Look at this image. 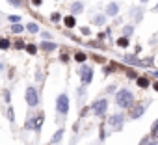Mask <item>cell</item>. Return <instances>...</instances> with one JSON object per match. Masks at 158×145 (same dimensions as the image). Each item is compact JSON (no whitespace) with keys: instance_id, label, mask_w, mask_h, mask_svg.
<instances>
[{"instance_id":"obj_1","label":"cell","mask_w":158,"mask_h":145,"mask_svg":"<svg viewBox=\"0 0 158 145\" xmlns=\"http://www.w3.org/2000/svg\"><path fill=\"white\" fill-rule=\"evenodd\" d=\"M134 102V93L130 89H119L115 93V104L119 108H128Z\"/></svg>"},{"instance_id":"obj_2","label":"cell","mask_w":158,"mask_h":145,"mask_svg":"<svg viewBox=\"0 0 158 145\" xmlns=\"http://www.w3.org/2000/svg\"><path fill=\"white\" fill-rule=\"evenodd\" d=\"M56 112L60 115H67L69 114V97L67 93H60L56 99Z\"/></svg>"},{"instance_id":"obj_3","label":"cell","mask_w":158,"mask_h":145,"mask_svg":"<svg viewBox=\"0 0 158 145\" xmlns=\"http://www.w3.org/2000/svg\"><path fill=\"white\" fill-rule=\"evenodd\" d=\"M26 104L30 108H35L39 104V95H37V89L34 86H28L26 88Z\"/></svg>"},{"instance_id":"obj_4","label":"cell","mask_w":158,"mask_h":145,"mask_svg":"<svg viewBox=\"0 0 158 145\" xmlns=\"http://www.w3.org/2000/svg\"><path fill=\"white\" fill-rule=\"evenodd\" d=\"M91 110H93V114H95L97 117H104V114H106V110H108V101H106V99H101V101L93 102V104H91Z\"/></svg>"},{"instance_id":"obj_5","label":"cell","mask_w":158,"mask_h":145,"mask_svg":"<svg viewBox=\"0 0 158 145\" xmlns=\"http://www.w3.org/2000/svg\"><path fill=\"white\" fill-rule=\"evenodd\" d=\"M78 75H80L82 86H88V84H91V80H93V69H91V67H88V65H84V67H80Z\"/></svg>"},{"instance_id":"obj_6","label":"cell","mask_w":158,"mask_h":145,"mask_svg":"<svg viewBox=\"0 0 158 145\" xmlns=\"http://www.w3.org/2000/svg\"><path fill=\"white\" fill-rule=\"evenodd\" d=\"M123 123H125V115H123V114H114V115L110 117V125H112V128H114L115 132H119V130L123 128Z\"/></svg>"},{"instance_id":"obj_7","label":"cell","mask_w":158,"mask_h":145,"mask_svg":"<svg viewBox=\"0 0 158 145\" xmlns=\"http://www.w3.org/2000/svg\"><path fill=\"white\" fill-rule=\"evenodd\" d=\"M43 119H45V115L43 114H39V115H35L34 119H28L26 121V128H30V130H39L41 128V125H43Z\"/></svg>"},{"instance_id":"obj_8","label":"cell","mask_w":158,"mask_h":145,"mask_svg":"<svg viewBox=\"0 0 158 145\" xmlns=\"http://www.w3.org/2000/svg\"><path fill=\"white\" fill-rule=\"evenodd\" d=\"M119 13V4L117 2H110L108 6H106V15L108 17H115Z\"/></svg>"},{"instance_id":"obj_9","label":"cell","mask_w":158,"mask_h":145,"mask_svg":"<svg viewBox=\"0 0 158 145\" xmlns=\"http://www.w3.org/2000/svg\"><path fill=\"white\" fill-rule=\"evenodd\" d=\"M143 114H145V106H143V104H139V106H134V108H132L130 117H132V119H139Z\"/></svg>"},{"instance_id":"obj_10","label":"cell","mask_w":158,"mask_h":145,"mask_svg":"<svg viewBox=\"0 0 158 145\" xmlns=\"http://www.w3.org/2000/svg\"><path fill=\"white\" fill-rule=\"evenodd\" d=\"M56 43H52V41H43L41 45H39V48L41 50H45V52H52V50H56Z\"/></svg>"},{"instance_id":"obj_11","label":"cell","mask_w":158,"mask_h":145,"mask_svg":"<svg viewBox=\"0 0 158 145\" xmlns=\"http://www.w3.org/2000/svg\"><path fill=\"white\" fill-rule=\"evenodd\" d=\"M71 11H73V15L82 13V11H84V4H82V2H73V6H71Z\"/></svg>"},{"instance_id":"obj_12","label":"cell","mask_w":158,"mask_h":145,"mask_svg":"<svg viewBox=\"0 0 158 145\" xmlns=\"http://www.w3.org/2000/svg\"><path fill=\"white\" fill-rule=\"evenodd\" d=\"M125 63H130V65H132V63H134V65H143L136 56H130V54H128V56H125Z\"/></svg>"},{"instance_id":"obj_13","label":"cell","mask_w":158,"mask_h":145,"mask_svg":"<svg viewBox=\"0 0 158 145\" xmlns=\"http://www.w3.org/2000/svg\"><path fill=\"white\" fill-rule=\"evenodd\" d=\"M63 23H65V26H67V28H73V26L76 24V19H74V15H69V17H65V19H63Z\"/></svg>"},{"instance_id":"obj_14","label":"cell","mask_w":158,"mask_h":145,"mask_svg":"<svg viewBox=\"0 0 158 145\" xmlns=\"http://www.w3.org/2000/svg\"><path fill=\"white\" fill-rule=\"evenodd\" d=\"M26 30H28L30 34H39V24H37V23H28Z\"/></svg>"},{"instance_id":"obj_15","label":"cell","mask_w":158,"mask_h":145,"mask_svg":"<svg viewBox=\"0 0 158 145\" xmlns=\"http://www.w3.org/2000/svg\"><path fill=\"white\" fill-rule=\"evenodd\" d=\"M63 138V128H60V130H56V134L50 138V143H58L60 139Z\"/></svg>"},{"instance_id":"obj_16","label":"cell","mask_w":158,"mask_h":145,"mask_svg":"<svg viewBox=\"0 0 158 145\" xmlns=\"http://www.w3.org/2000/svg\"><path fill=\"white\" fill-rule=\"evenodd\" d=\"M136 84H138L139 88H143V89H145V88H149V80H147L145 77H139V78L136 80Z\"/></svg>"},{"instance_id":"obj_17","label":"cell","mask_w":158,"mask_h":145,"mask_svg":"<svg viewBox=\"0 0 158 145\" xmlns=\"http://www.w3.org/2000/svg\"><path fill=\"white\" fill-rule=\"evenodd\" d=\"M86 58H88V56H86L84 52H76V54H74V60H76L78 63H84V61H86Z\"/></svg>"},{"instance_id":"obj_18","label":"cell","mask_w":158,"mask_h":145,"mask_svg":"<svg viewBox=\"0 0 158 145\" xmlns=\"http://www.w3.org/2000/svg\"><path fill=\"white\" fill-rule=\"evenodd\" d=\"M117 47L127 48V47H128V37H119V39H117Z\"/></svg>"},{"instance_id":"obj_19","label":"cell","mask_w":158,"mask_h":145,"mask_svg":"<svg viewBox=\"0 0 158 145\" xmlns=\"http://www.w3.org/2000/svg\"><path fill=\"white\" fill-rule=\"evenodd\" d=\"M2 95H4V102H6V104H10V102H11V91H10V89H4V91H2Z\"/></svg>"},{"instance_id":"obj_20","label":"cell","mask_w":158,"mask_h":145,"mask_svg":"<svg viewBox=\"0 0 158 145\" xmlns=\"http://www.w3.org/2000/svg\"><path fill=\"white\" fill-rule=\"evenodd\" d=\"M93 23H95V24H104V23H106V17H104V15H97V17L93 19Z\"/></svg>"},{"instance_id":"obj_21","label":"cell","mask_w":158,"mask_h":145,"mask_svg":"<svg viewBox=\"0 0 158 145\" xmlns=\"http://www.w3.org/2000/svg\"><path fill=\"white\" fill-rule=\"evenodd\" d=\"M23 30H24V28H23V26H21V24H19V23H17V24H13V26H11V32H13V34H21V32H23Z\"/></svg>"},{"instance_id":"obj_22","label":"cell","mask_w":158,"mask_h":145,"mask_svg":"<svg viewBox=\"0 0 158 145\" xmlns=\"http://www.w3.org/2000/svg\"><path fill=\"white\" fill-rule=\"evenodd\" d=\"M132 32H134V26H130V24H128V26H125V37H130V35H132Z\"/></svg>"},{"instance_id":"obj_23","label":"cell","mask_w":158,"mask_h":145,"mask_svg":"<svg viewBox=\"0 0 158 145\" xmlns=\"http://www.w3.org/2000/svg\"><path fill=\"white\" fill-rule=\"evenodd\" d=\"M8 119H10V123L15 121V114H13V108H11V106L8 108Z\"/></svg>"},{"instance_id":"obj_24","label":"cell","mask_w":158,"mask_h":145,"mask_svg":"<svg viewBox=\"0 0 158 145\" xmlns=\"http://www.w3.org/2000/svg\"><path fill=\"white\" fill-rule=\"evenodd\" d=\"M151 134H152V136H156V134H158V119H156V121L152 123V128H151Z\"/></svg>"},{"instance_id":"obj_25","label":"cell","mask_w":158,"mask_h":145,"mask_svg":"<svg viewBox=\"0 0 158 145\" xmlns=\"http://www.w3.org/2000/svg\"><path fill=\"white\" fill-rule=\"evenodd\" d=\"M8 19H10V23H13V24H17V23L21 21V17H19V15H10Z\"/></svg>"},{"instance_id":"obj_26","label":"cell","mask_w":158,"mask_h":145,"mask_svg":"<svg viewBox=\"0 0 158 145\" xmlns=\"http://www.w3.org/2000/svg\"><path fill=\"white\" fill-rule=\"evenodd\" d=\"M26 50H28L30 54H35V52H37V47H35V45H28V47H26Z\"/></svg>"},{"instance_id":"obj_27","label":"cell","mask_w":158,"mask_h":145,"mask_svg":"<svg viewBox=\"0 0 158 145\" xmlns=\"http://www.w3.org/2000/svg\"><path fill=\"white\" fill-rule=\"evenodd\" d=\"M0 47H2L4 50H6V48H10V41H8V39H2V41H0Z\"/></svg>"},{"instance_id":"obj_28","label":"cell","mask_w":158,"mask_h":145,"mask_svg":"<svg viewBox=\"0 0 158 145\" xmlns=\"http://www.w3.org/2000/svg\"><path fill=\"white\" fill-rule=\"evenodd\" d=\"M50 21H52V23H58V21H60V13H52V15H50Z\"/></svg>"},{"instance_id":"obj_29","label":"cell","mask_w":158,"mask_h":145,"mask_svg":"<svg viewBox=\"0 0 158 145\" xmlns=\"http://www.w3.org/2000/svg\"><path fill=\"white\" fill-rule=\"evenodd\" d=\"M15 47L17 48H26L28 45H24V41H15Z\"/></svg>"},{"instance_id":"obj_30","label":"cell","mask_w":158,"mask_h":145,"mask_svg":"<svg viewBox=\"0 0 158 145\" xmlns=\"http://www.w3.org/2000/svg\"><path fill=\"white\" fill-rule=\"evenodd\" d=\"M8 2H10L11 6H17V8L21 6V0H8Z\"/></svg>"},{"instance_id":"obj_31","label":"cell","mask_w":158,"mask_h":145,"mask_svg":"<svg viewBox=\"0 0 158 145\" xmlns=\"http://www.w3.org/2000/svg\"><path fill=\"white\" fill-rule=\"evenodd\" d=\"M41 37H43V41H45V39L48 41V39H50V34H48V32H41Z\"/></svg>"},{"instance_id":"obj_32","label":"cell","mask_w":158,"mask_h":145,"mask_svg":"<svg viewBox=\"0 0 158 145\" xmlns=\"http://www.w3.org/2000/svg\"><path fill=\"white\" fill-rule=\"evenodd\" d=\"M82 34H84V35H89V34H91V30H89V28H82Z\"/></svg>"},{"instance_id":"obj_33","label":"cell","mask_w":158,"mask_h":145,"mask_svg":"<svg viewBox=\"0 0 158 145\" xmlns=\"http://www.w3.org/2000/svg\"><path fill=\"white\" fill-rule=\"evenodd\" d=\"M61 61L67 63V61H69V56H67V54H61Z\"/></svg>"},{"instance_id":"obj_34","label":"cell","mask_w":158,"mask_h":145,"mask_svg":"<svg viewBox=\"0 0 158 145\" xmlns=\"http://www.w3.org/2000/svg\"><path fill=\"white\" fill-rule=\"evenodd\" d=\"M41 2H43V0H32V4H34V6H41Z\"/></svg>"},{"instance_id":"obj_35","label":"cell","mask_w":158,"mask_h":145,"mask_svg":"<svg viewBox=\"0 0 158 145\" xmlns=\"http://www.w3.org/2000/svg\"><path fill=\"white\" fill-rule=\"evenodd\" d=\"M141 145H158V141H149V143H141Z\"/></svg>"},{"instance_id":"obj_36","label":"cell","mask_w":158,"mask_h":145,"mask_svg":"<svg viewBox=\"0 0 158 145\" xmlns=\"http://www.w3.org/2000/svg\"><path fill=\"white\" fill-rule=\"evenodd\" d=\"M154 89H156V91H158V82H154Z\"/></svg>"},{"instance_id":"obj_37","label":"cell","mask_w":158,"mask_h":145,"mask_svg":"<svg viewBox=\"0 0 158 145\" xmlns=\"http://www.w3.org/2000/svg\"><path fill=\"white\" fill-rule=\"evenodd\" d=\"M139 2H141V4H145V2H149V0H139Z\"/></svg>"},{"instance_id":"obj_38","label":"cell","mask_w":158,"mask_h":145,"mask_svg":"<svg viewBox=\"0 0 158 145\" xmlns=\"http://www.w3.org/2000/svg\"><path fill=\"white\" fill-rule=\"evenodd\" d=\"M154 77H156V78H158V71H154Z\"/></svg>"}]
</instances>
